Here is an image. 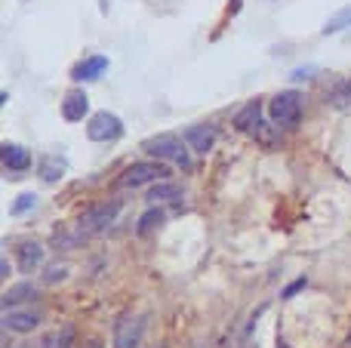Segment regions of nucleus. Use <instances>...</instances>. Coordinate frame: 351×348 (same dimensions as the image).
Returning <instances> with one entry per match:
<instances>
[{
    "label": "nucleus",
    "mask_w": 351,
    "mask_h": 348,
    "mask_svg": "<svg viewBox=\"0 0 351 348\" xmlns=\"http://www.w3.org/2000/svg\"><path fill=\"white\" fill-rule=\"evenodd\" d=\"M142 151H145L152 160H164V164L170 160V164L182 166V170L191 166V148H188L185 139H179V136H173V133L148 136V139L142 142Z\"/></svg>",
    "instance_id": "nucleus-1"
},
{
    "label": "nucleus",
    "mask_w": 351,
    "mask_h": 348,
    "mask_svg": "<svg viewBox=\"0 0 351 348\" xmlns=\"http://www.w3.org/2000/svg\"><path fill=\"white\" fill-rule=\"evenodd\" d=\"M170 176V166L164 160H139V164H130L121 176L123 188H142V185H152V182H167Z\"/></svg>",
    "instance_id": "nucleus-2"
},
{
    "label": "nucleus",
    "mask_w": 351,
    "mask_h": 348,
    "mask_svg": "<svg viewBox=\"0 0 351 348\" xmlns=\"http://www.w3.org/2000/svg\"><path fill=\"white\" fill-rule=\"evenodd\" d=\"M271 123H278V129H290L302 121V96L296 90H287V92H278L271 99Z\"/></svg>",
    "instance_id": "nucleus-3"
},
{
    "label": "nucleus",
    "mask_w": 351,
    "mask_h": 348,
    "mask_svg": "<svg viewBox=\"0 0 351 348\" xmlns=\"http://www.w3.org/2000/svg\"><path fill=\"white\" fill-rule=\"evenodd\" d=\"M123 203L117 201V197H108V201H99L93 203L90 210H86L84 216H80V232H102V228H108L111 222L117 219V213H121Z\"/></svg>",
    "instance_id": "nucleus-4"
},
{
    "label": "nucleus",
    "mask_w": 351,
    "mask_h": 348,
    "mask_svg": "<svg viewBox=\"0 0 351 348\" xmlns=\"http://www.w3.org/2000/svg\"><path fill=\"white\" fill-rule=\"evenodd\" d=\"M142 333H145V318L142 314H121V321L114 324V348H139Z\"/></svg>",
    "instance_id": "nucleus-5"
},
{
    "label": "nucleus",
    "mask_w": 351,
    "mask_h": 348,
    "mask_svg": "<svg viewBox=\"0 0 351 348\" xmlns=\"http://www.w3.org/2000/svg\"><path fill=\"white\" fill-rule=\"evenodd\" d=\"M86 136H90L93 142H114L123 136V123L117 114H111V111H96V114L90 117V123H86Z\"/></svg>",
    "instance_id": "nucleus-6"
},
{
    "label": "nucleus",
    "mask_w": 351,
    "mask_h": 348,
    "mask_svg": "<svg viewBox=\"0 0 351 348\" xmlns=\"http://www.w3.org/2000/svg\"><path fill=\"white\" fill-rule=\"evenodd\" d=\"M185 142L194 154H206L216 145V127L213 123H194V127L185 129Z\"/></svg>",
    "instance_id": "nucleus-7"
},
{
    "label": "nucleus",
    "mask_w": 351,
    "mask_h": 348,
    "mask_svg": "<svg viewBox=\"0 0 351 348\" xmlns=\"http://www.w3.org/2000/svg\"><path fill=\"white\" fill-rule=\"evenodd\" d=\"M90 114V99H86L84 90H68L65 99H62V117L71 123L84 121V117Z\"/></svg>",
    "instance_id": "nucleus-8"
},
{
    "label": "nucleus",
    "mask_w": 351,
    "mask_h": 348,
    "mask_svg": "<svg viewBox=\"0 0 351 348\" xmlns=\"http://www.w3.org/2000/svg\"><path fill=\"white\" fill-rule=\"evenodd\" d=\"M37 324H40V314L28 312V308H10V312H3V327L12 333H31Z\"/></svg>",
    "instance_id": "nucleus-9"
},
{
    "label": "nucleus",
    "mask_w": 351,
    "mask_h": 348,
    "mask_svg": "<svg viewBox=\"0 0 351 348\" xmlns=\"http://www.w3.org/2000/svg\"><path fill=\"white\" fill-rule=\"evenodd\" d=\"M0 160H3V166L12 173H22L31 166V154L25 151L22 145H12V142H6V145L0 148Z\"/></svg>",
    "instance_id": "nucleus-10"
},
{
    "label": "nucleus",
    "mask_w": 351,
    "mask_h": 348,
    "mask_svg": "<svg viewBox=\"0 0 351 348\" xmlns=\"http://www.w3.org/2000/svg\"><path fill=\"white\" fill-rule=\"evenodd\" d=\"M259 123H262V102H259V99L247 102V105H243V108L234 114V127L241 129V133H253Z\"/></svg>",
    "instance_id": "nucleus-11"
},
{
    "label": "nucleus",
    "mask_w": 351,
    "mask_h": 348,
    "mask_svg": "<svg viewBox=\"0 0 351 348\" xmlns=\"http://www.w3.org/2000/svg\"><path fill=\"white\" fill-rule=\"evenodd\" d=\"M16 259H19V269L22 271H34L37 265L43 262V247L37 240H22L16 250Z\"/></svg>",
    "instance_id": "nucleus-12"
},
{
    "label": "nucleus",
    "mask_w": 351,
    "mask_h": 348,
    "mask_svg": "<svg viewBox=\"0 0 351 348\" xmlns=\"http://www.w3.org/2000/svg\"><path fill=\"white\" fill-rule=\"evenodd\" d=\"M31 299H37V287H34V284H28V281L12 284V287L3 293V312H10L12 306H22V302H31Z\"/></svg>",
    "instance_id": "nucleus-13"
},
{
    "label": "nucleus",
    "mask_w": 351,
    "mask_h": 348,
    "mask_svg": "<svg viewBox=\"0 0 351 348\" xmlns=\"http://www.w3.org/2000/svg\"><path fill=\"white\" fill-rule=\"evenodd\" d=\"M108 71V59L105 55H90V59H84L77 68L71 71L74 80H96L99 74Z\"/></svg>",
    "instance_id": "nucleus-14"
},
{
    "label": "nucleus",
    "mask_w": 351,
    "mask_h": 348,
    "mask_svg": "<svg viewBox=\"0 0 351 348\" xmlns=\"http://www.w3.org/2000/svg\"><path fill=\"white\" fill-rule=\"evenodd\" d=\"M327 105H333L339 111H351V80L348 77H339L327 90Z\"/></svg>",
    "instance_id": "nucleus-15"
},
{
    "label": "nucleus",
    "mask_w": 351,
    "mask_h": 348,
    "mask_svg": "<svg viewBox=\"0 0 351 348\" xmlns=\"http://www.w3.org/2000/svg\"><path fill=\"white\" fill-rule=\"evenodd\" d=\"M71 343H74V327L65 324V327H59V330L47 333V336L37 343V348H71Z\"/></svg>",
    "instance_id": "nucleus-16"
},
{
    "label": "nucleus",
    "mask_w": 351,
    "mask_h": 348,
    "mask_svg": "<svg viewBox=\"0 0 351 348\" xmlns=\"http://www.w3.org/2000/svg\"><path fill=\"white\" fill-rule=\"evenodd\" d=\"M37 173H40V179L47 185H56L62 179V173H65V160L62 158H43L40 166H37Z\"/></svg>",
    "instance_id": "nucleus-17"
},
{
    "label": "nucleus",
    "mask_w": 351,
    "mask_h": 348,
    "mask_svg": "<svg viewBox=\"0 0 351 348\" xmlns=\"http://www.w3.org/2000/svg\"><path fill=\"white\" fill-rule=\"evenodd\" d=\"M164 210H158V207H152V210H145V213H142V219H139V228H136V232L139 234H152V232H158L160 225H164Z\"/></svg>",
    "instance_id": "nucleus-18"
},
{
    "label": "nucleus",
    "mask_w": 351,
    "mask_h": 348,
    "mask_svg": "<svg viewBox=\"0 0 351 348\" xmlns=\"http://www.w3.org/2000/svg\"><path fill=\"white\" fill-rule=\"evenodd\" d=\"M346 28H351V6H342L336 16H330L321 31L330 37V34H339V31H346Z\"/></svg>",
    "instance_id": "nucleus-19"
},
{
    "label": "nucleus",
    "mask_w": 351,
    "mask_h": 348,
    "mask_svg": "<svg viewBox=\"0 0 351 348\" xmlns=\"http://www.w3.org/2000/svg\"><path fill=\"white\" fill-rule=\"evenodd\" d=\"M148 201H182V188L173 182H154V188L148 191Z\"/></svg>",
    "instance_id": "nucleus-20"
},
{
    "label": "nucleus",
    "mask_w": 351,
    "mask_h": 348,
    "mask_svg": "<svg viewBox=\"0 0 351 348\" xmlns=\"http://www.w3.org/2000/svg\"><path fill=\"white\" fill-rule=\"evenodd\" d=\"M80 234H84V232H77V234H68L65 228H56V232H53V238H49V244H53L56 250H74V247L80 244Z\"/></svg>",
    "instance_id": "nucleus-21"
},
{
    "label": "nucleus",
    "mask_w": 351,
    "mask_h": 348,
    "mask_svg": "<svg viewBox=\"0 0 351 348\" xmlns=\"http://www.w3.org/2000/svg\"><path fill=\"white\" fill-rule=\"evenodd\" d=\"M65 277H68V265L53 262V265H47V269H43V277H40V281L47 284V287H53V284H62Z\"/></svg>",
    "instance_id": "nucleus-22"
},
{
    "label": "nucleus",
    "mask_w": 351,
    "mask_h": 348,
    "mask_svg": "<svg viewBox=\"0 0 351 348\" xmlns=\"http://www.w3.org/2000/svg\"><path fill=\"white\" fill-rule=\"evenodd\" d=\"M34 207H37V195H19L16 203L10 207V213L12 216H25L28 210H34Z\"/></svg>",
    "instance_id": "nucleus-23"
},
{
    "label": "nucleus",
    "mask_w": 351,
    "mask_h": 348,
    "mask_svg": "<svg viewBox=\"0 0 351 348\" xmlns=\"http://www.w3.org/2000/svg\"><path fill=\"white\" fill-rule=\"evenodd\" d=\"M305 284H308V277H299V281H293V284H290V287H287V290H284V299H290V296H296V293H299V290H302V287H305Z\"/></svg>",
    "instance_id": "nucleus-24"
},
{
    "label": "nucleus",
    "mask_w": 351,
    "mask_h": 348,
    "mask_svg": "<svg viewBox=\"0 0 351 348\" xmlns=\"http://www.w3.org/2000/svg\"><path fill=\"white\" fill-rule=\"evenodd\" d=\"M317 68H296V71H293V80H305L308 77V74H315Z\"/></svg>",
    "instance_id": "nucleus-25"
},
{
    "label": "nucleus",
    "mask_w": 351,
    "mask_h": 348,
    "mask_svg": "<svg viewBox=\"0 0 351 348\" xmlns=\"http://www.w3.org/2000/svg\"><path fill=\"white\" fill-rule=\"evenodd\" d=\"M10 271L12 269H10V262H6V256H3V259H0V277H10Z\"/></svg>",
    "instance_id": "nucleus-26"
},
{
    "label": "nucleus",
    "mask_w": 351,
    "mask_h": 348,
    "mask_svg": "<svg viewBox=\"0 0 351 348\" xmlns=\"http://www.w3.org/2000/svg\"><path fill=\"white\" fill-rule=\"evenodd\" d=\"M90 348H102V343H93V345H90Z\"/></svg>",
    "instance_id": "nucleus-27"
},
{
    "label": "nucleus",
    "mask_w": 351,
    "mask_h": 348,
    "mask_svg": "<svg viewBox=\"0 0 351 348\" xmlns=\"http://www.w3.org/2000/svg\"><path fill=\"white\" fill-rule=\"evenodd\" d=\"M280 348H287V345H280Z\"/></svg>",
    "instance_id": "nucleus-28"
},
{
    "label": "nucleus",
    "mask_w": 351,
    "mask_h": 348,
    "mask_svg": "<svg viewBox=\"0 0 351 348\" xmlns=\"http://www.w3.org/2000/svg\"><path fill=\"white\" fill-rule=\"evenodd\" d=\"M348 343H351V336H348Z\"/></svg>",
    "instance_id": "nucleus-29"
}]
</instances>
